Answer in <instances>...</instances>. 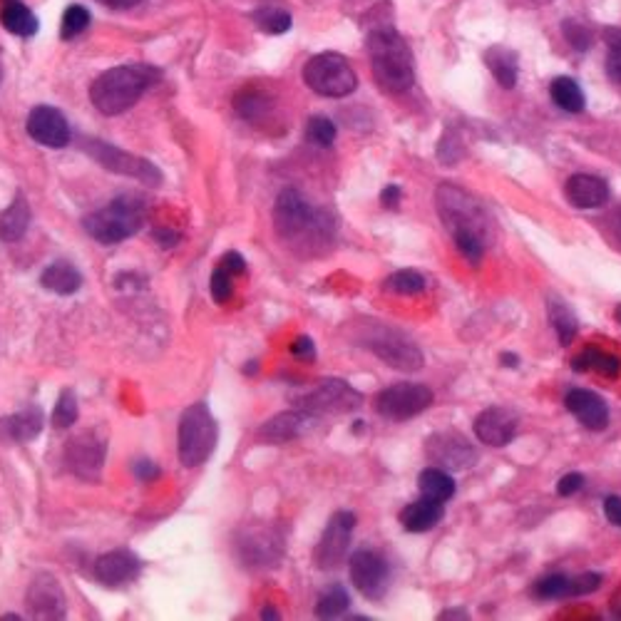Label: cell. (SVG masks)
I'll return each instance as SVG.
<instances>
[{
  "label": "cell",
  "mask_w": 621,
  "mask_h": 621,
  "mask_svg": "<svg viewBox=\"0 0 621 621\" xmlns=\"http://www.w3.org/2000/svg\"><path fill=\"white\" fill-rule=\"evenodd\" d=\"M227 271H231L234 276H244L247 274V261H244V256L241 254H237V251H229L224 259L219 261Z\"/></svg>",
  "instance_id": "f907efd6"
},
{
  "label": "cell",
  "mask_w": 621,
  "mask_h": 621,
  "mask_svg": "<svg viewBox=\"0 0 621 621\" xmlns=\"http://www.w3.org/2000/svg\"><path fill=\"white\" fill-rule=\"evenodd\" d=\"M418 487H421V493L425 497H433V500H440V503H448L450 497L455 494V480L443 467H425L418 475Z\"/></svg>",
  "instance_id": "f546056e"
},
{
  "label": "cell",
  "mask_w": 621,
  "mask_h": 621,
  "mask_svg": "<svg viewBox=\"0 0 621 621\" xmlns=\"http://www.w3.org/2000/svg\"><path fill=\"white\" fill-rule=\"evenodd\" d=\"M40 283L46 286L47 291L60 293V296H70V293L80 291V286H83V274H80L70 261H53V264L43 271V276H40Z\"/></svg>",
  "instance_id": "83f0119b"
},
{
  "label": "cell",
  "mask_w": 621,
  "mask_h": 621,
  "mask_svg": "<svg viewBox=\"0 0 621 621\" xmlns=\"http://www.w3.org/2000/svg\"><path fill=\"white\" fill-rule=\"evenodd\" d=\"M231 293H234V274L219 264L211 274V299L217 303H227Z\"/></svg>",
  "instance_id": "ee69618b"
},
{
  "label": "cell",
  "mask_w": 621,
  "mask_h": 621,
  "mask_svg": "<svg viewBox=\"0 0 621 621\" xmlns=\"http://www.w3.org/2000/svg\"><path fill=\"white\" fill-rule=\"evenodd\" d=\"M247 373H249V375H254V373H256V361H251V363H249V366H247Z\"/></svg>",
  "instance_id": "91938a15"
},
{
  "label": "cell",
  "mask_w": 621,
  "mask_h": 621,
  "mask_svg": "<svg viewBox=\"0 0 621 621\" xmlns=\"http://www.w3.org/2000/svg\"><path fill=\"white\" fill-rule=\"evenodd\" d=\"M155 239L162 247L169 249L179 241V234H177V231H169V229H155Z\"/></svg>",
  "instance_id": "db71d44e"
},
{
  "label": "cell",
  "mask_w": 621,
  "mask_h": 621,
  "mask_svg": "<svg viewBox=\"0 0 621 621\" xmlns=\"http://www.w3.org/2000/svg\"><path fill=\"white\" fill-rule=\"evenodd\" d=\"M363 348H368L371 353L381 358L383 363H388L395 371H405V373H412L418 371L425 363L421 348L415 346L408 336H402L401 331L391 329L385 323H375L371 329L363 331V339H361Z\"/></svg>",
  "instance_id": "ba28073f"
},
{
  "label": "cell",
  "mask_w": 621,
  "mask_h": 621,
  "mask_svg": "<svg viewBox=\"0 0 621 621\" xmlns=\"http://www.w3.org/2000/svg\"><path fill=\"white\" fill-rule=\"evenodd\" d=\"M572 368L576 373L582 371H596V373L606 375V378H616L621 373V361L612 353H604V351H596V348H585L579 356L572 361Z\"/></svg>",
  "instance_id": "4dcf8cb0"
},
{
  "label": "cell",
  "mask_w": 621,
  "mask_h": 621,
  "mask_svg": "<svg viewBox=\"0 0 621 621\" xmlns=\"http://www.w3.org/2000/svg\"><path fill=\"white\" fill-rule=\"evenodd\" d=\"M0 77H3V70H0Z\"/></svg>",
  "instance_id": "6125c7cd"
},
{
  "label": "cell",
  "mask_w": 621,
  "mask_h": 621,
  "mask_svg": "<svg viewBox=\"0 0 621 621\" xmlns=\"http://www.w3.org/2000/svg\"><path fill=\"white\" fill-rule=\"evenodd\" d=\"M500 361H503V363L507 368H514V366H517V363H520V358L514 356V353H504V356L500 358Z\"/></svg>",
  "instance_id": "9f6ffc18"
},
{
  "label": "cell",
  "mask_w": 621,
  "mask_h": 621,
  "mask_svg": "<svg viewBox=\"0 0 621 621\" xmlns=\"http://www.w3.org/2000/svg\"><path fill=\"white\" fill-rule=\"evenodd\" d=\"M433 405V391L422 383H393L375 398V411L388 421H411Z\"/></svg>",
  "instance_id": "9c48e42d"
},
{
  "label": "cell",
  "mask_w": 621,
  "mask_h": 621,
  "mask_svg": "<svg viewBox=\"0 0 621 621\" xmlns=\"http://www.w3.org/2000/svg\"><path fill=\"white\" fill-rule=\"evenodd\" d=\"M306 137H309L310 145L331 147L333 145V139H336V125H333L329 117L316 115V117H310L309 125H306Z\"/></svg>",
  "instance_id": "f35d334b"
},
{
  "label": "cell",
  "mask_w": 621,
  "mask_h": 621,
  "mask_svg": "<svg viewBox=\"0 0 621 621\" xmlns=\"http://www.w3.org/2000/svg\"><path fill=\"white\" fill-rule=\"evenodd\" d=\"M3 3H5V5H8V3H18V0H3Z\"/></svg>",
  "instance_id": "94428289"
},
{
  "label": "cell",
  "mask_w": 621,
  "mask_h": 621,
  "mask_svg": "<svg viewBox=\"0 0 621 621\" xmlns=\"http://www.w3.org/2000/svg\"><path fill=\"white\" fill-rule=\"evenodd\" d=\"M368 56L375 83L388 92L411 90L415 83L408 43L393 28H375L368 36Z\"/></svg>",
  "instance_id": "3957f363"
},
{
  "label": "cell",
  "mask_w": 621,
  "mask_h": 621,
  "mask_svg": "<svg viewBox=\"0 0 621 621\" xmlns=\"http://www.w3.org/2000/svg\"><path fill=\"white\" fill-rule=\"evenodd\" d=\"M440 616H443V619H450V616H460V619H465L467 612H463V609H460V612H443Z\"/></svg>",
  "instance_id": "6f0895ef"
},
{
  "label": "cell",
  "mask_w": 621,
  "mask_h": 621,
  "mask_svg": "<svg viewBox=\"0 0 621 621\" xmlns=\"http://www.w3.org/2000/svg\"><path fill=\"white\" fill-rule=\"evenodd\" d=\"M606 46H609V57H606V75L614 83H621V30L609 28L604 33Z\"/></svg>",
  "instance_id": "b9f144b4"
},
{
  "label": "cell",
  "mask_w": 621,
  "mask_h": 621,
  "mask_svg": "<svg viewBox=\"0 0 621 621\" xmlns=\"http://www.w3.org/2000/svg\"><path fill=\"white\" fill-rule=\"evenodd\" d=\"M351 582L366 599H383L391 585V569L373 549H358L351 555Z\"/></svg>",
  "instance_id": "8fae6325"
},
{
  "label": "cell",
  "mask_w": 621,
  "mask_h": 621,
  "mask_svg": "<svg viewBox=\"0 0 621 621\" xmlns=\"http://www.w3.org/2000/svg\"><path fill=\"white\" fill-rule=\"evenodd\" d=\"M77 421V398L73 391H65L57 401L56 411H53V425L56 428H70Z\"/></svg>",
  "instance_id": "60d3db41"
},
{
  "label": "cell",
  "mask_w": 621,
  "mask_h": 621,
  "mask_svg": "<svg viewBox=\"0 0 621 621\" xmlns=\"http://www.w3.org/2000/svg\"><path fill=\"white\" fill-rule=\"evenodd\" d=\"M147 221V204L135 194H122L107 207L85 217L83 227L100 244H119L135 237Z\"/></svg>",
  "instance_id": "277c9868"
},
{
  "label": "cell",
  "mask_w": 621,
  "mask_h": 621,
  "mask_svg": "<svg viewBox=\"0 0 621 621\" xmlns=\"http://www.w3.org/2000/svg\"><path fill=\"white\" fill-rule=\"evenodd\" d=\"M547 316L552 329L557 333V339L562 346H569L575 341L576 331H579V321H576L575 310L569 309L562 299L557 296H549L547 299Z\"/></svg>",
  "instance_id": "f1b7e54d"
},
{
  "label": "cell",
  "mask_w": 621,
  "mask_h": 621,
  "mask_svg": "<svg viewBox=\"0 0 621 621\" xmlns=\"http://www.w3.org/2000/svg\"><path fill=\"white\" fill-rule=\"evenodd\" d=\"M356 527V514L353 512H336L326 524V530L321 534L316 552H313V562L319 569H336L346 557L348 542Z\"/></svg>",
  "instance_id": "4fadbf2b"
},
{
  "label": "cell",
  "mask_w": 621,
  "mask_h": 621,
  "mask_svg": "<svg viewBox=\"0 0 621 621\" xmlns=\"http://www.w3.org/2000/svg\"><path fill=\"white\" fill-rule=\"evenodd\" d=\"M219 440V425L211 415L207 402H194L179 418V433H177V455L184 467H197L207 463L217 448Z\"/></svg>",
  "instance_id": "5b68a950"
},
{
  "label": "cell",
  "mask_w": 621,
  "mask_h": 621,
  "mask_svg": "<svg viewBox=\"0 0 621 621\" xmlns=\"http://www.w3.org/2000/svg\"><path fill=\"white\" fill-rule=\"evenodd\" d=\"M28 135L37 145L50 147V149H63L70 142V125L60 110L50 105H37L28 115Z\"/></svg>",
  "instance_id": "e0dca14e"
},
{
  "label": "cell",
  "mask_w": 621,
  "mask_h": 621,
  "mask_svg": "<svg viewBox=\"0 0 621 621\" xmlns=\"http://www.w3.org/2000/svg\"><path fill=\"white\" fill-rule=\"evenodd\" d=\"M28 224L30 204L23 194H18L8 209L0 214V241H5V244L20 241V239L25 237V231H28Z\"/></svg>",
  "instance_id": "4316f807"
},
{
  "label": "cell",
  "mask_w": 621,
  "mask_h": 621,
  "mask_svg": "<svg viewBox=\"0 0 621 621\" xmlns=\"http://www.w3.org/2000/svg\"><path fill=\"white\" fill-rule=\"evenodd\" d=\"M363 402V395L343 381H323L316 391L301 398V408L306 412H348L356 411Z\"/></svg>",
  "instance_id": "5bb4252c"
},
{
  "label": "cell",
  "mask_w": 621,
  "mask_h": 621,
  "mask_svg": "<svg viewBox=\"0 0 621 621\" xmlns=\"http://www.w3.org/2000/svg\"><path fill=\"white\" fill-rule=\"evenodd\" d=\"M0 23L3 28L13 33V36L30 37L37 33V18L33 15V10H28L23 3H8L3 13H0Z\"/></svg>",
  "instance_id": "1f68e13d"
},
{
  "label": "cell",
  "mask_w": 621,
  "mask_h": 621,
  "mask_svg": "<svg viewBox=\"0 0 621 621\" xmlns=\"http://www.w3.org/2000/svg\"><path fill=\"white\" fill-rule=\"evenodd\" d=\"M256 28L264 30V33H271V36H281V33H289L291 30V15L281 8H259L254 13Z\"/></svg>",
  "instance_id": "e575fe53"
},
{
  "label": "cell",
  "mask_w": 621,
  "mask_h": 621,
  "mask_svg": "<svg viewBox=\"0 0 621 621\" xmlns=\"http://www.w3.org/2000/svg\"><path fill=\"white\" fill-rule=\"evenodd\" d=\"M87 25H90V13H87L83 5H70V8L65 10L60 33H63L65 40H73V37H77L80 33H85Z\"/></svg>",
  "instance_id": "ab89813d"
},
{
  "label": "cell",
  "mask_w": 621,
  "mask_h": 621,
  "mask_svg": "<svg viewBox=\"0 0 621 621\" xmlns=\"http://www.w3.org/2000/svg\"><path fill=\"white\" fill-rule=\"evenodd\" d=\"M484 65L490 67V73L494 75V80L503 85L504 90H512L517 85V77H520V60H517V53L510 50V47L494 46L484 53Z\"/></svg>",
  "instance_id": "484cf974"
},
{
  "label": "cell",
  "mask_w": 621,
  "mask_h": 621,
  "mask_svg": "<svg viewBox=\"0 0 621 621\" xmlns=\"http://www.w3.org/2000/svg\"><path fill=\"white\" fill-rule=\"evenodd\" d=\"M565 194L576 209H596L609 201V184L594 174H575L566 179Z\"/></svg>",
  "instance_id": "7402d4cb"
},
{
  "label": "cell",
  "mask_w": 621,
  "mask_h": 621,
  "mask_svg": "<svg viewBox=\"0 0 621 621\" xmlns=\"http://www.w3.org/2000/svg\"><path fill=\"white\" fill-rule=\"evenodd\" d=\"M425 455L433 465L443 470H467L477 463V450L473 448V443L455 430L430 435L425 443Z\"/></svg>",
  "instance_id": "30bf717a"
},
{
  "label": "cell",
  "mask_w": 621,
  "mask_h": 621,
  "mask_svg": "<svg viewBox=\"0 0 621 621\" xmlns=\"http://www.w3.org/2000/svg\"><path fill=\"white\" fill-rule=\"evenodd\" d=\"M237 547L249 566H276L283 557V539L271 527H249L241 532Z\"/></svg>",
  "instance_id": "9a60e30c"
},
{
  "label": "cell",
  "mask_w": 621,
  "mask_h": 621,
  "mask_svg": "<svg viewBox=\"0 0 621 621\" xmlns=\"http://www.w3.org/2000/svg\"><path fill=\"white\" fill-rule=\"evenodd\" d=\"M85 149H87V155H90L92 159H97L102 167H107L112 172L127 174V177H135L139 182L152 184V187L162 182L159 169H157L152 162L142 159V157L127 155V152H122L117 147L105 145V142H97V139H90V142L85 145Z\"/></svg>",
  "instance_id": "7c38bea8"
},
{
  "label": "cell",
  "mask_w": 621,
  "mask_h": 621,
  "mask_svg": "<svg viewBox=\"0 0 621 621\" xmlns=\"http://www.w3.org/2000/svg\"><path fill=\"white\" fill-rule=\"evenodd\" d=\"M276 234L296 256H319L331 247L336 224L329 211L306 201L299 189H283L274 207Z\"/></svg>",
  "instance_id": "6da1fadb"
},
{
  "label": "cell",
  "mask_w": 621,
  "mask_h": 621,
  "mask_svg": "<svg viewBox=\"0 0 621 621\" xmlns=\"http://www.w3.org/2000/svg\"><path fill=\"white\" fill-rule=\"evenodd\" d=\"M46 425V415L37 405H28L25 411L10 415L5 421H0V430L3 438L13 440V443H28V440L37 438L40 430Z\"/></svg>",
  "instance_id": "cb8c5ba5"
},
{
  "label": "cell",
  "mask_w": 621,
  "mask_h": 621,
  "mask_svg": "<svg viewBox=\"0 0 621 621\" xmlns=\"http://www.w3.org/2000/svg\"><path fill=\"white\" fill-rule=\"evenodd\" d=\"M453 239H455L457 251L465 256L470 264H480V259L484 256V239L483 237L463 231V234H455Z\"/></svg>",
  "instance_id": "f6af8a7d"
},
{
  "label": "cell",
  "mask_w": 621,
  "mask_h": 621,
  "mask_svg": "<svg viewBox=\"0 0 621 621\" xmlns=\"http://www.w3.org/2000/svg\"><path fill=\"white\" fill-rule=\"evenodd\" d=\"M30 612L36 619H65L67 602L60 582L53 575H37L28 589Z\"/></svg>",
  "instance_id": "d6986e66"
},
{
  "label": "cell",
  "mask_w": 621,
  "mask_h": 621,
  "mask_svg": "<svg viewBox=\"0 0 621 621\" xmlns=\"http://www.w3.org/2000/svg\"><path fill=\"white\" fill-rule=\"evenodd\" d=\"M291 353L299 358V361H306V363L316 361V346H313V341H310L309 336H299V339L293 341Z\"/></svg>",
  "instance_id": "c3c4849f"
},
{
  "label": "cell",
  "mask_w": 621,
  "mask_h": 621,
  "mask_svg": "<svg viewBox=\"0 0 621 621\" xmlns=\"http://www.w3.org/2000/svg\"><path fill=\"white\" fill-rule=\"evenodd\" d=\"M135 475H137L139 480H145V483H152V480L159 477V467L152 465L149 460H142V463L135 465Z\"/></svg>",
  "instance_id": "f5cc1de1"
},
{
  "label": "cell",
  "mask_w": 621,
  "mask_h": 621,
  "mask_svg": "<svg viewBox=\"0 0 621 621\" xmlns=\"http://www.w3.org/2000/svg\"><path fill=\"white\" fill-rule=\"evenodd\" d=\"M582 487H585V475L569 473V475H565L557 483V494H562V497H572V494L579 493Z\"/></svg>",
  "instance_id": "7dc6e473"
},
{
  "label": "cell",
  "mask_w": 621,
  "mask_h": 621,
  "mask_svg": "<svg viewBox=\"0 0 621 621\" xmlns=\"http://www.w3.org/2000/svg\"><path fill=\"white\" fill-rule=\"evenodd\" d=\"M425 276L412 271V269H405V271H395L383 281V289L391 293H398V296H418V293L425 291Z\"/></svg>",
  "instance_id": "836d02e7"
},
{
  "label": "cell",
  "mask_w": 621,
  "mask_h": 621,
  "mask_svg": "<svg viewBox=\"0 0 621 621\" xmlns=\"http://www.w3.org/2000/svg\"><path fill=\"white\" fill-rule=\"evenodd\" d=\"M237 112L241 115L244 119H249V122H259V119L264 117L266 112H269V100H266L261 92H241V95H237Z\"/></svg>",
  "instance_id": "74e56055"
},
{
  "label": "cell",
  "mask_w": 621,
  "mask_h": 621,
  "mask_svg": "<svg viewBox=\"0 0 621 621\" xmlns=\"http://www.w3.org/2000/svg\"><path fill=\"white\" fill-rule=\"evenodd\" d=\"M549 95H552L555 105L562 107L565 112L576 115V112L585 110L586 105L585 92H582V87H579L576 80H572V77H557V80H552V85H549Z\"/></svg>",
  "instance_id": "d6a6232c"
},
{
  "label": "cell",
  "mask_w": 621,
  "mask_h": 621,
  "mask_svg": "<svg viewBox=\"0 0 621 621\" xmlns=\"http://www.w3.org/2000/svg\"><path fill=\"white\" fill-rule=\"evenodd\" d=\"M159 80V73L149 65H119L102 73L90 87L92 105L102 115H122L135 107L137 100Z\"/></svg>",
  "instance_id": "7a4b0ae2"
},
{
  "label": "cell",
  "mask_w": 621,
  "mask_h": 621,
  "mask_svg": "<svg viewBox=\"0 0 621 621\" xmlns=\"http://www.w3.org/2000/svg\"><path fill=\"white\" fill-rule=\"evenodd\" d=\"M445 514V507L440 500H433V497H425L422 494L421 500L411 503L405 510L401 512V524L412 534H421V532H430Z\"/></svg>",
  "instance_id": "603a6c76"
},
{
  "label": "cell",
  "mask_w": 621,
  "mask_h": 621,
  "mask_svg": "<svg viewBox=\"0 0 621 621\" xmlns=\"http://www.w3.org/2000/svg\"><path fill=\"white\" fill-rule=\"evenodd\" d=\"M351 606V596L343 586H331L329 592L321 594L319 604H316V616L319 619H336Z\"/></svg>",
  "instance_id": "d590c367"
},
{
  "label": "cell",
  "mask_w": 621,
  "mask_h": 621,
  "mask_svg": "<svg viewBox=\"0 0 621 621\" xmlns=\"http://www.w3.org/2000/svg\"><path fill=\"white\" fill-rule=\"evenodd\" d=\"M139 575H142V562L137 555H132L127 549L107 552L95 562V576L105 586L132 585Z\"/></svg>",
  "instance_id": "ffe728a7"
},
{
  "label": "cell",
  "mask_w": 621,
  "mask_h": 621,
  "mask_svg": "<svg viewBox=\"0 0 621 621\" xmlns=\"http://www.w3.org/2000/svg\"><path fill=\"white\" fill-rule=\"evenodd\" d=\"M310 412H299V411H289L276 415L271 421L266 422L264 428L259 430V435L269 443H291L301 435L306 430V422H309Z\"/></svg>",
  "instance_id": "d4e9b609"
},
{
  "label": "cell",
  "mask_w": 621,
  "mask_h": 621,
  "mask_svg": "<svg viewBox=\"0 0 621 621\" xmlns=\"http://www.w3.org/2000/svg\"><path fill=\"white\" fill-rule=\"evenodd\" d=\"M565 405L566 411L572 412L585 428L604 430L609 425V405H606L602 395H596L594 391L575 388V391L566 393Z\"/></svg>",
  "instance_id": "44dd1931"
},
{
  "label": "cell",
  "mask_w": 621,
  "mask_h": 621,
  "mask_svg": "<svg viewBox=\"0 0 621 621\" xmlns=\"http://www.w3.org/2000/svg\"><path fill=\"white\" fill-rule=\"evenodd\" d=\"M401 187H395V184H388L383 192H381V204L383 207H388V209H395L398 204H401Z\"/></svg>",
  "instance_id": "816d5d0a"
},
{
  "label": "cell",
  "mask_w": 621,
  "mask_h": 621,
  "mask_svg": "<svg viewBox=\"0 0 621 621\" xmlns=\"http://www.w3.org/2000/svg\"><path fill=\"white\" fill-rule=\"evenodd\" d=\"M562 33H565L566 43L575 47V50H589L594 43V36L592 30L586 28V25H582L579 20H565L562 23Z\"/></svg>",
  "instance_id": "7bdbcfd3"
},
{
  "label": "cell",
  "mask_w": 621,
  "mask_h": 621,
  "mask_svg": "<svg viewBox=\"0 0 621 621\" xmlns=\"http://www.w3.org/2000/svg\"><path fill=\"white\" fill-rule=\"evenodd\" d=\"M534 596L539 599H562V596H572V576L566 575H549L539 579L534 585Z\"/></svg>",
  "instance_id": "8d00e7d4"
},
{
  "label": "cell",
  "mask_w": 621,
  "mask_h": 621,
  "mask_svg": "<svg viewBox=\"0 0 621 621\" xmlns=\"http://www.w3.org/2000/svg\"><path fill=\"white\" fill-rule=\"evenodd\" d=\"M105 453H107V448H105V443L97 435H92V433L77 435L67 445L70 470L77 477L95 483V480H100V470L105 465Z\"/></svg>",
  "instance_id": "ac0fdd59"
},
{
  "label": "cell",
  "mask_w": 621,
  "mask_h": 621,
  "mask_svg": "<svg viewBox=\"0 0 621 621\" xmlns=\"http://www.w3.org/2000/svg\"><path fill=\"white\" fill-rule=\"evenodd\" d=\"M435 204H438L440 219L450 229L453 237L463 231L483 237V231L487 229V217L483 204L473 194H467L455 184H440L435 192Z\"/></svg>",
  "instance_id": "8992f818"
},
{
  "label": "cell",
  "mask_w": 621,
  "mask_h": 621,
  "mask_svg": "<svg viewBox=\"0 0 621 621\" xmlns=\"http://www.w3.org/2000/svg\"><path fill=\"white\" fill-rule=\"evenodd\" d=\"M604 514H606V520L612 522L614 527H621V497L619 494H609V497L604 500Z\"/></svg>",
  "instance_id": "681fc988"
},
{
  "label": "cell",
  "mask_w": 621,
  "mask_h": 621,
  "mask_svg": "<svg viewBox=\"0 0 621 621\" xmlns=\"http://www.w3.org/2000/svg\"><path fill=\"white\" fill-rule=\"evenodd\" d=\"M100 3L112 10H127L132 8V5H137L139 0H100Z\"/></svg>",
  "instance_id": "11a10c76"
},
{
  "label": "cell",
  "mask_w": 621,
  "mask_h": 621,
  "mask_svg": "<svg viewBox=\"0 0 621 621\" xmlns=\"http://www.w3.org/2000/svg\"><path fill=\"white\" fill-rule=\"evenodd\" d=\"M520 428V418L517 412L503 405H493L475 418V435L480 443L490 445V448H504L510 445Z\"/></svg>",
  "instance_id": "2e32d148"
},
{
  "label": "cell",
  "mask_w": 621,
  "mask_h": 621,
  "mask_svg": "<svg viewBox=\"0 0 621 621\" xmlns=\"http://www.w3.org/2000/svg\"><path fill=\"white\" fill-rule=\"evenodd\" d=\"M599 585H602V576L594 575V572H589V575H582V576H572V596L596 592V589H599Z\"/></svg>",
  "instance_id": "bcb514c9"
},
{
  "label": "cell",
  "mask_w": 621,
  "mask_h": 621,
  "mask_svg": "<svg viewBox=\"0 0 621 621\" xmlns=\"http://www.w3.org/2000/svg\"><path fill=\"white\" fill-rule=\"evenodd\" d=\"M261 616H264V619H279V614H276L274 609H264V612H261Z\"/></svg>",
  "instance_id": "680465c9"
},
{
  "label": "cell",
  "mask_w": 621,
  "mask_h": 621,
  "mask_svg": "<svg viewBox=\"0 0 621 621\" xmlns=\"http://www.w3.org/2000/svg\"><path fill=\"white\" fill-rule=\"evenodd\" d=\"M303 83L323 97H346L358 87V77L343 56L321 53L303 67Z\"/></svg>",
  "instance_id": "52a82bcc"
}]
</instances>
